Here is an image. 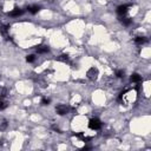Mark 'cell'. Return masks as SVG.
<instances>
[{
  "label": "cell",
  "mask_w": 151,
  "mask_h": 151,
  "mask_svg": "<svg viewBox=\"0 0 151 151\" xmlns=\"http://www.w3.org/2000/svg\"><path fill=\"white\" fill-rule=\"evenodd\" d=\"M102 125L103 124L98 118H92V119H90V122H89V127L91 130H99L102 127Z\"/></svg>",
  "instance_id": "6da1fadb"
},
{
  "label": "cell",
  "mask_w": 151,
  "mask_h": 151,
  "mask_svg": "<svg viewBox=\"0 0 151 151\" xmlns=\"http://www.w3.org/2000/svg\"><path fill=\"white\" fill-rule=\"evenodd\" d=\"M56 112L59 115V116H65L70 112V107L67 105H64V104H60L56 107Z\"/></svg>",
  "instance_id": "7a4b0ae2"
},
{
  "label": "cell",
  "mask_w": 151,
  "mask_h": 151,
  "mask_svg": "<svg viewBox=\"0 0 151 151\" xmlns=\"http://www.w3.org/2000/svg\"><path fill=\"white\" fill-rule=\"evenodd\" d=\"M98 69H96V67H91L88 72H86V76H88V78L92 82H94L97 78H98Z\"/></svg>",
  "instance_id": "3957f363"
},
{
  "label": "cell",
  "mask_w": 151,
  "mask_h": 151,
  "mask_svg": "<svg viewBox=\"0 0 151 151\" xmlns=\"http://www.w3.org/2000/svg\"><path fill=\"white\" fill-rule=\"evenodd\" d=\"M25 13V11L24 9H21V8H18V7H16L14 9H12L11 12L8 13V16L9 17H12V18H17V17H20V16H23Z\"/></svg>",
  "instance_id": "277c9868"
},
{
  "label": "cell",
  "mask_w": 151,
  "mask_h": 151,
  "mask_svg": "<svg viewBox=\"0 0 151 151\" xmlns=\"http://www.w3.org/2000/svg\"><path fill=\"white\" fill-rule=\"evenodd\" d=\"M131 6L130 5H121L117 7V13L119 16H125L127 12H129V8H130Z\"/></svg>",
  "instance_id": "5b68a950"
},
{
  "label": "cell",
  "mask_w": 151,
  "mask_h": 151,
  "mask_svg": "<svg viewBox=\"0 0 151 151\" xmlns=\"http://www.w3.org/2000/svg\"><path fill=\"white\" fill-rule=\"evenodd\" d=\"M50 51V47L47 45H39L36 47V52L39 53V55H44V53H47Z\"/></svg>",
  "instance_id": "8992f818"
},
{
  "label": "cell",
  "mask_w": 151,
  "mask_h": 151,
  "mask_svg": "<svg viewBox=\"0 0 151 151\" xmlns=\"http://www.w3.org/2000/svg\"><path fill=\"white\" fill-rule=\"evenodd\" d=\"M148 41H149V39L146 37H144V36H138V37L135 38V42L137 45H144V44H146Z\"/></svg>",
  "instance_id": "52a82bcc"
},
{
  "label": "cell",
  "mask_w": 151,
  "mask_h": 151,
  "mask_svg": "<svg viewBox=\"0 0 151 151\" xmlns=\"http://www.w3.org/2000/svg\"><path fill=\"white\" fill-rule=\"evenodd\" d=\"M8 31H9V26L8 25H1L0 26V33L1 36H4L6 39H11V37H8Z\"/></svg>",
  "instance_id": "ba28073f"
},
{
  "label": "cell",
  "mask_w": 151,
  "mask_h": 151,
  "mask_svg": "<svg viewBox=\"0 0 151 151\" xmlns=\"http://www.w3.org/2000/svg\"><path fill=\"white\" fill-rule=\"evenodd\" d=\"M39 11H40V6H38V5H31L27 7V12L31 14H37Z\"/></svg>",
  "instance_id": "9c48e42d"
},
{
  "label": "cell",
  "mask_w": 151,
  "mask_h": 151,
  "mask_svg": "<svg viewBox=\"0 0 151 151\" xmlns=\"http://www.w3.org/2000/svg\"><path fill=\"white\" fill-rule=\"evenodd\" d=\"M130 82H131V83H135V84H139V83L142 82V76H139L138 73H133V74H131Z\"/></svg>",
  "instance_id": "30bf717a"
},
{
  "label": "cell",
  "mask_w": 151,
  "mask_h": 151,
  "mask_svg": "<svg viewBox=\"0 0 151 151\" xmlns=\"http://www.w3.org/2000/svg\"><path fill=\"white\" fill-rule=\"evenodd\" d=\"M119 20H121V23H122L124 26H130L131 23H132V19H131V18H127V17H125V16H121Z\"/></svg>",
  "instance_id": "8fae6325"
},
{
  "label": "cell",
  "mask_w": 151,
  "mask_h": 151,
  "mask_svg": "<svg viewBox=\"0 0 151 151\" xmlns=\"http://www.w3.org/2000/svg\"><path fill=\"white\" fill-rule=\"evenodd\" d=\"M58 60L65 63V64H70V57L67 55H60L59 58H58Z\"/></svg>",
  "instance_id": "7c38bea8"
},
{
  "label": "cell",
  "mask_w": 151,
  "mask_h": 151,
  "mask_svg": "<svg viewBox=\"0 0 151 151\" xmlns=\"http://www.w3.org/2000/svg\"><path fill=\"white\" fill-rule=\"evenodd\" d=\"M7 106H8V102H7V100L0 99V111H1V110H5Z\"/></svg>",
  "instance_id": "4fadbf2b"
},
{
  "label": "cell",
  "mask_w": 151,
  "mask_h": 151,
  "mask_svg": "<svg viewBox=\"0 0 151 151\" xmlns=\"http://www.w3.org/2000/svg\"><path fill=\"white\" fill-rule=\"evenodd\" d=\"M50 103H51V99L47 98V97H42V98H41V102H40V104H41V105H44V106L50 105Z\"/></svg>",
  "instance_id": "5bb4252c"
},
{
  "label": "cell",
  "mask_w": 151,
  "mask_h": 151,
  "mask_svg": "<svg viewBox=\"0 0 151 151\" xmlns=\"http://www.w3.org/2000/svg\"><path fill=\"white\" fill-rule=\"evenodd\" d=\"M125 76V71L124 70H117L116 71V77L117 78H124Z\"/></svg>",
  "instance_id": "9a60e30c"
},
{
  "label": "cell",
  "mask_w": 151,
  "mask_h": 151,
  "mask_svg": "<svg viewBox=\"0 0 151 151\" xmlns=\"http://www.w3.org/2000/svg\"><path fill=\"white\" fill-rule=\"evenodd\" d=\"M36 60V56L34 55H28V56H26V61L27 63H33Z\"/></svg>",
  "instance_id": "2e32d148"
},
{
  "label": "cell",
  "mask_w": 151,
  "mask_h": 151,
  "mask_svg": "<svg viewBox=\"0 0 151 151\" xmlns=\"http://www.w3.org/2000/svg\"><path fill=\"white\" fill-rule=\"evenodd\" d=\"M6 127H7V122H6V121H3L1 126H0V130H5Z\"/></svg>",
  "instance_id": "e0dca14e"
},
{
  "label": "cell",
  "mask_w": 151,
  "mask_h": 151,
  "mask_svg": "<svg viewBox=\"0 0 151 151\" xmlns=\"http://www.w3.org/2000/svg\"><path fill=\"white\" fill-rule=\"evenodd\" d=\"M89 149H91V146H89V145H85V146L83 148V150H89Z\"/></svg>",
  "instance_id": "ac0fdd59"
}]
</instances>
